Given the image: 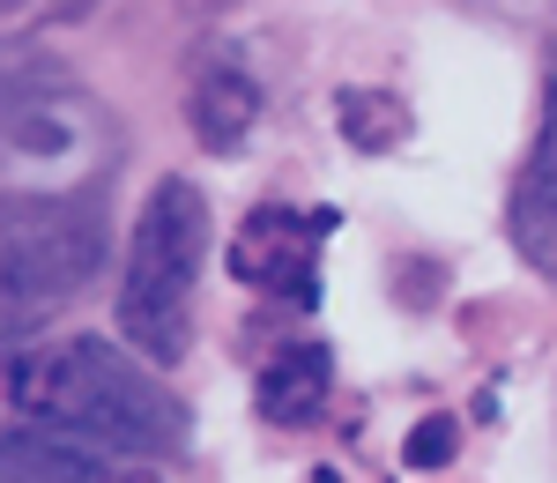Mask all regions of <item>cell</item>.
Returning <instances> with one entry per match:
<instances>
[{"mask_svg":"<svg viewBox=\"0 0 557 483\" xmlns=\"http://www.w3.org/2000/svg\"><path fill=\"white\" fill-rule=\"evenodd\" d=\"M0 417L60 424L104 461H172L186 446V401L149 372L141 350H120L104 335H75L60 350L0 357Z\"/></svg>","mask_w":557,"mask_h":483,"instance_id":"cell-1","label":"cell"},{"mask_svg":"<svg viewBox=\"0 0 557 483\" xmlns=\"http://www.w3.org/2000/svg\"><path fill=\"white\" fill-rule=\"evenodd\" d=\"M112 253V178L0 194V335L67 312Z\"/></svg>","mask_w":557,"mask_h":483,"instance_id":"cell-2","label":"cell"},{"mask_svg":"<svg viewBox=\"0 0 557 483\" xmlns=\"http://www.w3.org/2000/svg\"><path fill=\"white\" fill-rule=\"evenodd\" d=\"M209 194L194 178H157L141 216L127 231V268H120V335L149 364H178L194 343V290L209 268Z\"/></svg>","mask_w":557,"mask_h":483,"instance_id":"cell-3","label":"cell"},{"mask_svg":"<svg viewBox=\"0 0 557 483\" xmlns=\"http://www.w3.org/2000/svg\"><path fill=\"white\" fill-rule=\"evenodd\" d=\"M112 112L45 45H0V178L45 172V186L104 178Z\"/></svg>","mask_w":557,"mask_h":483,"instance_id":"cell-4","label":"cell"},{"mask_svg":"<svg viewBox=\"0 0 557 483\" xmlns=\"http://www.w3.org/2000/svg\"><path fill=\"white\" fill-rule=\"evenodd\" d=\"M335 231V209H253L231 238V275L260 290V298H283V306H320V246Z\"/></svg>","mask_w":557,"mask_h":483,"instance_id":"cell-5","label":"cell"},{"mask_svg":"<svg viewBox=\"0 0 557 483\" xmlns=\"http://www.w3.org/2000/svg\"><path fill=\"white\" fill-rule=\"evenodd\" d=\"M260 75L246 67V52H231V45H209V52H194V67H186V127L194 141L209 149V157H238L260 127Z\"/></svg>","mask_w":557,"mask_h":483,"instance_id":"cell-6","label":"cell"},{"mask_svg":"<svg viewBox=\"0 0 557 483\" xmlns=\"http://www.w3.org/2000/svg\"><path fill=\"white\" fill-rule=\"evenodd\" d=\"M513 246L520 261H535L543 275H557V60H550V83H543V127H535V149L513 178Z\"/></svg>","mask_w":557,"mask_h":483,"instance_id":"cell-7","label":"cell"},{"mask_svg":"<svg viewBox=\"0 0 557 483\" xmlns=\"http://www.w3.org/2000/svg\"><path fill=\"white\" fill-rule=\"evenodd\" d=\"M327 401H335V350L327 343H290V350L268 357L253 380V409L275 432H312L327 417Z\"/></svg>","mask_w":557,"mask_h":483,"instance_id":"cell-8","label":"cell"},{"mask_svg":"<svg viewBox=\"0 0 557 483\" xmlns=\"http://www.w3.org/2000/svg\"><path fill=\"white\" fill-rule=\"evenodd\" d=\"M112 469L60 424H0V483H97Z\"/></svg>","mask_w":557,"mask_h":483,"instance_id":"cell-9","label":"cell"},{"mask_svg":"<svg viewBox=\"0 0 557 483\" xmlns=\"http://www.w3.org/2000/svg\"><path fill=\"white\" fill-rule=\"evenodd\" d=\"M335 134H343L349 149H364V157H386V149L409 134V104H401L394 89L349 83V89H335Z\"/></svg>","mask_w":557,"mask_h":483,"instance_id":"cell-10","label":"cell"},{"mask_svg":"<svg viewBox=\"0 0 557 483\" xmlns=\"http://www.w3.org/2000/svg\"><path fill=\"white\" fill-rule=\"evenodd\" d=\"M461 454V417H424L409 439H401V461L409 469H446Z\"/></svg>","mask_w":557,"mask_h":483,"instance_id":"cell-11","label":"cell"},{"mask_svg":"<svg viewBox=\"0 0 557 483\" xmlns=\"http://www.w3.org/2000/svg\"><path fill=\"white\" fill-rule=\"evenodd\" d=\"M97 483H164L157 476V469H149V461H127V469H120V461H112V469H104V476Z\"/></svg>","mask_w":557,"mask_h":483,"instance_id":"cell-12","label":"cell"},{"mask_svg":"<svg viewBox=\"0 0 557 483\" xmlns=\"http://www.w3.org/2000/svg\"><path fill=\"white\" fill-rule=\"evenodd\" d=\"M23 8H38V0H0V15H23Z\"/></svg>","mask_w":557,"mask_h":483,"instance_id":"cell-13","label":"cell"},{"mask_svg":"<svg viewBox=\"0 0 557 483\" xmlns=\"http://www.w3.org/2000/svg\"><path fill=\"white\" fill-rule=\"evenodd\" d=\"M312 483H343V469H312Z\"/></svg>","mask_w":557,"mask_h":483,"instance_id":"cell-14","label":"cell"},{"mask_svg":"<svg viewBox=\"0 0 557 483\" xmlns=\"http://www.w3.org/2000/svg\"><path fill=\"white\" fill-rule=\"evenodd\" d=\"M194 8H231V0H194Z\"/></svg>","mask_w":557,"mask_h":483,"instance_id":"cell-15","label":"cell"}]
</instances>
